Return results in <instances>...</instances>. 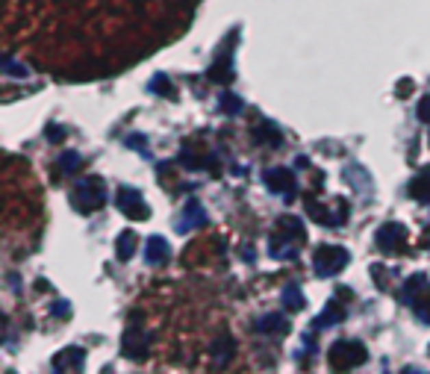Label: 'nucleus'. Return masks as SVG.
<instances>
[{
	"mask_svg": "<svg viewBox=\"0 0 430 374\" xmlns=\"http://www.w3.org/2000/svg\"><path fill=\"white\" fill-rule=\"evenodd\" d=\"M304 221L298 219V215H283L277 221L275 233H271L268 239V253L275 260H292L298 257L301 245H304Z\"/></svg>",
	"mask_w": 430,
	"mask_h": 374,
	"instance_id": "f257e3e1",
	"label": "nucleus"
},
{
	"mask_svg": "<svg viewBox=\"0 0 430 374\" xmlns=\"http://www.w3.org/2000/svg\"><path fill=\"white\" fill-rule=\"evenodd\" d=\"M106 203V183L101 177H83L71 189V206L80 215H89Z\"/></svg>",
	"mask_w": 430,
	"mask_h": 374,
	"instance_id": "f03ea898",
	"label": "nucleus"
},
{
	"mask_svg": "<svg viewBox=\"0 0 430 374\" xmlns=\"http://www.w3.org/2000/svg\"><path fill=\"white\" fill-rule=\"evenodd\" d=\"M366 348H363V342H354V339H339L333 348H330V369L333 371H348V369H357V366H363L366 362Z\"/></svg>",
	"mask_w": 430,
	"mask_h": 374,
	"instance_id": "7ed1b4c3",
	"label": "nucleus"
},
{
	"mask_svg": "<svg viewBox=\"0 0 430 374\" xmlns=\"http://www.w3.org/2000/svg\"><path fill=\"white\" fill-rule=\"evenodd\" d=\"M348 251L339 248V245H325V248L316 251V257H312V269H316L318 277H336L339 271H345L348 265Z\"/></svg>",
	"mask_w": 430,
	"mask_h": 374,
	"instance_id": "20e7f679",
	"label": "nucleus"
},
{
	"mask_svg": "<svg viewBox=\"0 0 430 374\" xmlns=\"http://www.w3.org/2000/svg\"><path fill=\"white\" fill-rule=\"evenodd\" d=\"M262 183L268 186V192H275L277 198L283 201H292L298 192V177L292 169H286V165H275V169H268L266 174H262Z\"/></svg>",
	"mask_w": 430,
	"mask_h": 374,
	"instance_id": "39448f33",
	"label": "nucleus"
},
{
	"mask_svg": "<svg viewBox=\"0 0 430 374\" xmlns=\"http://www.w3.org/2000/svg\"><path fill=\"white\" fill-rule=\"evenodd\" d=\"M115 206H118V212L127 215V219L133 221H144L151 215V206L142 201V192L130 189V186H121L118 195H115Z\"/></svg>",
	"mask_w": 430,
	"mask_h": 374,
	"instance_id": "423d86ee",
	"label": "nucleus"
},
{
	"mask_svg": "<svg viewBox=\"0 0 430 374\" xmlns=\"http://www.w3.org/2000/svg\"><path fill=\"white\" fill-rule=\"evenodd\" d=\"M375 242H377V248L383 251V253L404 251V245H407V227H404V224H398V221H389V224H383V227L375 233Z\"/></svg>",
	"mask_w": 430,
	"mask_h": 374,
	"instance_id": "0eeeda50",
	"label": "nucleus"
},
{
	"mask_svg": "<svg viewBox=\"0 0 430 374\" xmlns=\"http://www.w3.org/2000/svg\"><path fill=\"white\" fill-rule=\"evenodd\" d=\"M207 224V210L201 206V201H189L183 210V219L177 221V230L180 233H194L198 227H203Z\"/></svg>",
	"mask_w": 430,
	"mask_h": 374,
	"instance_id": "6e6552de",
	"label": "nucleus"
},
{
	"mask_svg": "<svg viewBox=\"0 0 430 374\" xmlns=\"http://www.w3.org/2000/svg\"><path fill=\"white\" fill-rule=\"evenodd\" d=\"M86 366V351L83 348H65L53 357V371H80Z\"/></svg>",
	"mask_w": 430,
	"mask_h": 374,
	"instance_id": "1a4fd4ad",
	"label": "nucleus"
},
{
	"mask_svg": "<svg viewBox=\"0 0 430 374\" xmlns=\"http://www.w3.org/2000/svg\"><path fill=\"white\" fill-rule=\"evenodd\" d=\"M121 348H124V357H130V360H144V357H148V336H144V333H139V330H127Z\"/></svg>",
	"mask_w": 430,
	"mask_h": 374,
	"instance_id": "9d476101",
	"label": "nucleus"
},
{
	"mask_svg": "<svg viewBox=\"0 0 430 374\" xmlns=\"http://www.w3.org/2000/svg\"><path fill=\"white\" fill-rule=\"evenodd\" d=\"M407 189H409V198H413V201L430 206V165H425V169L409 180Z\"/></svg>",
	"mask_w": 430,
	"mask_h": 374,
	"instance_id": "9b49d317",
	"label": "nucleus"
},
{
	"mask_svg": "<svg viewBox=\"0 0 430 374\" xmlns=\"http://www.w3.org/2000/svg\"><path fill=\"white\" fill-rule=\"evenodd\" d=\"M257 333H262V336H286L289 321L283 319L280 312H268V316H262L257 321Z\"/></svg>",
	"mask_w": 430,
	"mask_h": 374,
	"instance_id": "f8f14e48",
	"label": "nucleus"
},
{
	"mask_svg": "<svg viewBox=\"0 0 430 374\" xmlns=\"http://www.w3.org/2000/svg\"><path fill=\"white\" fill-rule=\"evenodd\" d=\"M168 253H171V248H168V242H165L162 236H151V239L144 242V260H148L151 265H162L165 260H168Z\"/></svg>",
	"mask_w": 430,
	"mask_h": 374,
	"instance_id": "ddd939ff",
	"label": "nucleus"
},
{
	"mask_svg": "<svg viewBox=\"0 0 430 374\" xmlns=\"http://www.w3.org/2000/svg\"><path fill=\"white\" fill-rule=\"evenodd\" d=\"M212 357L218 366H227L230 357H236V345H233L230 336H218V342L212 345Z\"/></svg>",
	"mask_w": 430,
	"mask_h": 374,
	"instance_id": "4468645a",
	"label": "nucleus"
},
{
	"mask_svg": "<svg viewBox=\"0 0 430 374\" xmlns=\"http://www.w3.org/2000/svg\"><path fill=\"white\" fill-rule=\"evenodd\" d=\"M136 245H139V239H136V233L133 230H124L118 236V242H115V253H118V260L127 262L136 253Z\"/></svg>",
	"mask_w": 430,
	"mask_h": 374,
	"instance_id": "2eb2a0df",
	"label": "nucleus"
},
{
	"mask_svg": "<svg viewBox=\"0 0 430 374\" xmlns=\"http://www.w3.org/2000/svg\"><path fill=\"white\" fill-rule=\"evenodd\" d=\"M283 310H292V312L304 310V295H301L298 286H286V289H283Z\"/></svg>",
	"mask_w": 430,
	"mask_h": 374,
	"instance_id": "dca6fc26",
	"label": "nucleus"
},
{
	"mask_svg": "<svg viewBox=\"0 0 430 374\" xmlns=\"http://www.w3.org/2000/svg\"><path fill=\"white\" fill-rule=\"evenodd\" d=\"M80 153H74V151H65L62 156H60V162H56V169H60L62 174H74L77 169H80Z\"/></svg>",
	"mask_w": 430,
	"mask_h": 374,
	"instance_id": "f3484780",
	"label": "nucleus"
},
{
	"mask_svg": "<svg viewBox=\"0 0 430 374\" xmlns=\"http://www.w3.org/2000/svg\"><path fill=\"white\" fill-rule=\"evenodd\" d=\"M345 319V310H339L336 303H327V312L321 319H316V327H325V324H339Z\"/></svg>",
	"mask_w": 430,
	"mask_h": 374,
	"instance_id": "a211bd4d",
	"label": "nucleus"
},
{
	"mask_svg": "<svg viewBox=\"0 0 430 374\" xmlns=\"http://www.w3.org/2000/svg\"><path fill=\"white\" fill-rule=\"evenodd\" d=\"M3 71L9 77H27V74H30V71H27V65H18L12 56H3Z\"/></svg>",
	"mask_w": 430,
	"mask_h": 374,
	"instance_id": "6ab92c4d",
	"label": "nucleus"
},
{
	"mask_svg": "<svg viewBox=\"0 0 430 374\" xmlns=\"http://www.w3.org/2000/svg\"><path fill=\"white\" fill-rule=\"evenodd\" d=\"M221 110L224 112H230V115H236V112H242V101H239V97L236 95H221Z\"/></svg>",
	"mask_w": 430,
	"mask_h": 374,
	"instance_id": "aec40b11",
	"label": "nucleus"
},
{
	"mask_svg": "<svg viewBox=\"0 0 430 374\" xmlns=\"http://www.w3.org/2000/svg\"><path fill=\"white\" fill-rule=\"evenodd\" d=\"M418 118H422L425 124H430V95H425L422 101H418Z\"/></svg>",
	"mask_w": 430,
	"mask_h": 374,
	"instance_id": "412c9836",
	"label": "nucleus"
},
{
	"mask_svg": "<svg viewBox=\"0 0 430 374\" xmlns=\"http://www.w3.org/2000/svg\"><path fill=\"white\" fill-rule=\"evenodd\" d=\"M53 316L56 319H68V316H71V303H68V301H56L53 303Z\"/></svg>",
	"mask_w": 430,
	"mask_h": 374,
	"instance_id": "4be33fe9",
	"label": "nucleus"
},
{
	"mask_svg": "<svg viewBox=\"0 0 430 374\" xmlns=\"http://www.w3.org/2000/svg\"><path fill=\"white\" fill-rule=\"evenodd\" d=\"M422 245H425V248H430V224H427L425 233H422Z\"/></svg>",
	"mask_w": 430,
	"mask_h": 374,
	"instance_id": "5701e85b",
	"label": "nucleus"
}]
</instances>
